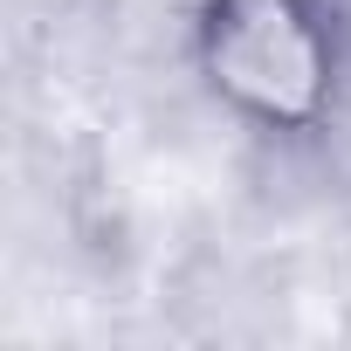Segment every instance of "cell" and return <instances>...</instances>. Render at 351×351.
I'll return each instance as SVG.
<instances>
[{
	"label": "cell",
	"mask_w": 351,
	"mask_h": 351,
	"mask_svg": "<svg viewBox=\"0 0 351 351\" xmlns=\"http://www.w3.org/2000/svg\"><path fill=\"white\" fill-rule=\"evenodd\" d=\"M200 83L262 131H317L337 110L344 35L324 0H200Z\"/></svg>",
	"instance_id": "obj_1"
}]
</instances>
